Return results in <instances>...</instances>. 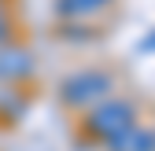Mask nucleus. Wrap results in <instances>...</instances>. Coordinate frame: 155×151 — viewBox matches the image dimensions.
Instances as JSON below:
<instances>
[{
  "mask_svg": "<svg viewBox=\"0 0 155 151\" xmlns=\"http://www.w3.org/2000/svg\"><path fill=\"white\" fill-rule=\"evenodd\" d=\"M111 88V78L100 70H85V74H74V78L63 81V100L70 107H89L104 96V92Z\"/></svg>",
  "mask_w": 155,
  "mask_h": 151,
  "instance_id": "2",
  "label": "nucleus"
},
{
  "mask_svg": "<svg viewBox=\"0 0 155 151\" xmlns=\"http://www.w3.org/2000/svg\"><path fill=\"white\" fill-rule=\"evenodd\" d=\"M111 151H155V133H148V129H126V133L111 137L107 140Z\"/></svg>",
  "mask_w": 155,
  "mask_h": 151,
  "instance_id": "3",
  "label": "nucleus"
},
{
  "mask_svg": "<svg viewBox=\"0 0 155 151\" xmlns=\"http://www.w3.org/2000/svg\"><path fill=\"white\" fill-rule=\"evenodd\" d=\"M111 0H55V11L67 15V18H85V15H96L104 11Z\"/></svg>",
  "mask_w": 155,
  "mask_h": 151,
  "instance_id": "4",
  "label": "nucleus"
},
{
  "mask_svg": "<svg viewBox=\"0 0 155 151\" xmlns=\"http://www.w3.org/2000/svg\"><path fill=\"white\" fill-rule=\"evenodd\" d=\"M144 48H155V33H151V37H148V41H144Z\"/></svg>",
  "mask_w": 155,
  "mask_h": 151,
  "instance_id": "5",
  "label": "nucleus"
},
{
  "mask_svg": "<svg viewBox=\"0 0 155 151\" xmlns=\"http://www.w3.org/2000/svg\"><path fill=\"white\" fill-rule=\"evenodd\" d=\"M129 125H133V107L126 100H104V103H96L89 111V129L100 133V137H107V140L126 133Z\"/></svg>",
  "mask_w": 155,
  "mask_h": 151,
  "instance_id": "1",
  "label": "nucleus"
}]
</instances>
